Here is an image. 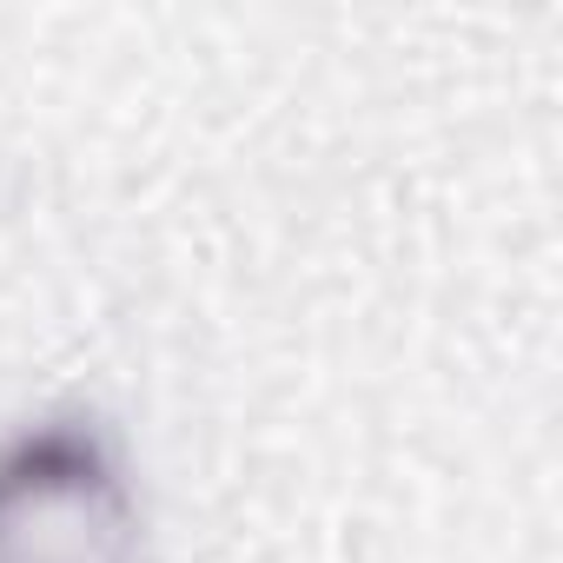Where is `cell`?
I'll use <instances>...</instances> for the list:
<instances>
[{"label": "cell", "instance_id": "1", "mask_svg": "<svg viewBox=\"0 0 563 563\" xmlns=\"http://www.w3.org/2000/svg\"><path fill=\"white\" fill-rule=\"evenodd\" d=\"M146 484L100 405L0 424V563H146Z\"/></svg>", "mask_w": 563, "mask_h": 563}]
</instances>
